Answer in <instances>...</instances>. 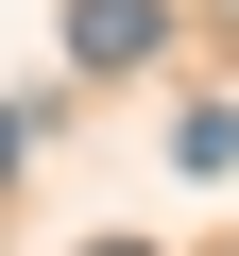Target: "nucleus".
Returning <instances> with one entry per match:
<instances>
[{"instance_id":"1","label":"nucleus","mask_w":239,"mask_h":256,"mask_svg":"<svg viewBox=\"0 0 239 256\" xmlns=\"http://www.w3.org/2000/svg\"><path fill=\"white\" fill-rule=\"evenodd\" d=\"M171 18H154V0H68V68H137Z\"/></svg>"},{"instance_id":"2","label":"nucleus","mask_w":239,"mask_h":256,"mask_svg":"<svg viewBox=\"0 0 239 256\" xmlns=\"http://www.w3.org/2000/svg\"><path fill=\"white\" fill-rule=\"evenodd\" d=\"M171 171H239V102H188L171 120Z\"/></svg>"},{"instance_id":"3","label":"nucleus","mask_w":239,"mask_h":256,"mask_svg":"<svg viewBox=\"0 0 239 256\" xmlns=\"http://www.w3.org/2000/svg\"><path fill=\"white\" fill-rule=\"evenodd\" d=\"M18 154H34V120H0V188H18Z\"/></svg>"},{"instance_id":"4","label":"nucleus","mask_w":239,"mask_h":256,"mask_svg":"<svg viewBox=\"0 0 239 256\" xmlns=\"http://www.w3.org/2000/svg\"><path fill=\"white\" fill-rule=\"evenodd\" d=\"M102 256H137V239H102Z\"/></svg>"},{"instance_id":"5","label":"nucleus","mask_w":239,"mask_h":256,"mask_svg":"<svg viewBox=\"0 0 239 256\" xmlns=\"http://www.w3.org/2000/svg\"><path fill=\"white\" fill-rule=\"evenodd\" d=\"M222 18H239V0H222Z\"/></svg>"}]
</instances>
